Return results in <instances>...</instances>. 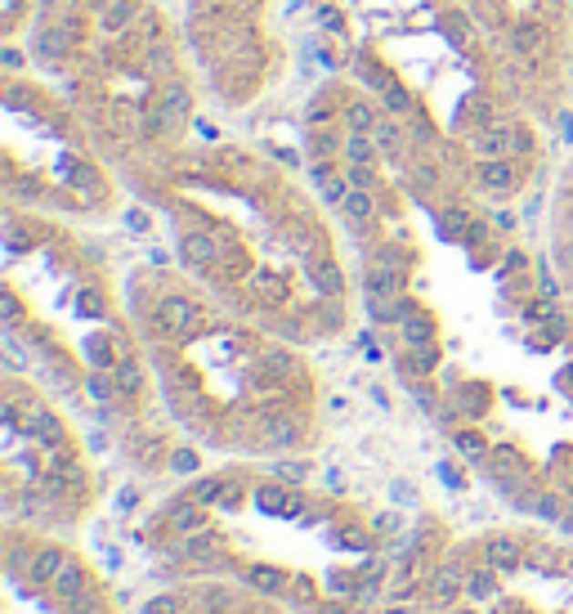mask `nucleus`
Returning a JSON list of instances; mask_svg holds the SVG:
<instances>
[{
  "instance_id": "obj_11",
  "label": "nucleus",
  "mask_w": 573,
  "mask_h": 614,
  "mask_svg": "<svg viewBox=\"0 0 573 614\" xmlns=\"http://www.w3.org/2000/svg\"><path fill=\"white\" fill-rule=\"evenodd\" d=\"M493 592H497V569H493V565L466 569V597H475V601H488Z\"/></svg>"
},
{
  "instance_id": "obj_16",
  "label": "nucleus",
  "mask_w": 573,
  "mask_h": 614,
  "mask_svg": "<svg viewBox=\"0 0 573 614\" xmlns=\"http://www.w3.org/2000/svg\"><path fill=\"white\" fill-rule=\"evenodd\" d=\"M207 610L233 614V610H238V601H233V597H229V592H220V588H210V592H207Z\"/></svg>"
},
{
  "instance_id": "obj_14",
  "label": "nucleus",
  "mask_w": 573,
  "mask_h": 614,
  "mask_svg": "<svg viewBox=\"0 0 573 614\" xmlns=\"http://www.w3.org/2000/svg\"><path fill=\"white\" fill-rule=\"evenodd\" d=\"M139 614H179V597L175 592H157L153 601H144Z\"/></svg>"
},
{
  "instance_id": "obj_4",
  "label": "nucleus",
  "mask_w": 573,
  "mask_h": 614,
  "mask_svg": "<svg viewBox=\"0 0 573 614\" xmlns=\"http://www.w3.org/2000/svg\"><path fill=\"white\" fill-rule=\"evenodd\" d=\"M425 592L439 601V606H448V601H457L462 592H466V569L457 561H444L430 569V578H425Z\"/></svg>"
},
{
  "instance_id": "obj_15",
  "label": "nucleus",
  "mask_w": 573,
  "mask_h": 614,
  "mask_svg": "<svg viewBox=\"0 0 573 614\" xmlns=\"http://www.w3.org/2000/svg\"><path fill=\"white\" fill-rule=\"evenodd\" d=\"M166 466H170V471H184V475H193V471H198V453H193V449H175V453L166 458Z\"/></svg>"
},
{
  "instance_id": "obj_7",
  "label": "nucleus",
  "mask_w": 573,
  "mask_h": 614,
  "mask_svg": "<svg viewBox=\"0 0 573 614\" xmlns=\"http://www.w3.org/2000/svg\"><path fill=\"white\" fill-rule=\"evenodd\" d=\"M242 583H247L251 592L278 597V592H287V569H278V565H247V569H242Z\"/></svg>"
},
{
  "instance_id": "obj_6",
  "label": "nucleus",
  "mask_w": 573,
  "mask_h": 614,
  "mask_svg": "<svg viewBox=\"0 0 573 614\" xmlns=\"http://www.w3.org/2000/svg\"><path fill=\"white\" fill-rule=\"evenodd\" d=\"M95 583H90V574L81 569V561H63V569L54 574V583H50V592L58 597V601H72V597H81V592H90Z\"/></svg>"
},
{
  "instance_id": "obj_20",
  "label": "nucleus",
  "mask_w": 573,
  "mask_h": 614,
  "mask_svg": "<svg viewBox=\"0 0 573 614\" xmlns=\"http://www.w3.org/2000/svg\"><path fill=\"white\" fill-rule=\"evenodd\" d=\"M104 614H107V610H104Z\"/></svg>"
},
{
  "instance_id": "obj_10",
  "label": "nucleus",
  "mask_w": 573,
  "mask_h": 614,
  "mask_svg": "<svg viewBox=\"0 0 573 614\" xmlns=\"http://www.w3.org/2000/svg\"><path fill=\"white\" fill-rule=\"evenodd\" d=\"M112 377H117V390H121V400H135L139 390H144V363L135 355H126L117 368H112Z\"/></svg>"
},
{
  "instance_id": "obj_1",
  "label": "nucleus",
  "mask_w": 573,
  "mask_h": 614,
  "mask_svg": "<svg viewBox=\"0 0 573 614\" xmlns=\"http://www.w3.org/2000/svg\"><path fill=\"white\" fill-rule=\"evenodd\" d=\"M23 32V27H18ZM179 32L157 0H32L27 54L63 86L95 149L144 171L179 153L198 86Z\"/></svg>"
},
{
  "instance_id": "obj_18",
  "label": "nucleus",
  "mask_w": 573,
  "mask_h": 614,
  "mask_svg": "<svg viewBox=\"0 0 573 614\" xmlns=\"http://www.w3.org/2000/svg\"><path fill=\"white\" fill-rule=\"evenodd\" d=\"M318 614H345V606H336V601H327V606H318Z\"/></svg>"
},
{
  "instance_id": "obj_3",
  "label": "nucleus",
  "mask_w": 573,
  "mask_h": 614,
  "mask_svg": "<svg viewBox=\"0 0 573 614\" xmlns=\"http://www.w3.org/2000/svg\"><path fill=\"white\" fill-rule=\"evenodd\" d=\"M148 318L157 323V332H166L170 341H189L202 328V306L193 297H184V292H161L148 306Z\"/></svg>"
},
{
  "instance_id": "obj_5",
  "label": "nucleus",
  "mask_w": 573,
  "mask_h": 614,
  "mask_svg": "<svg viewBox=\"0 0 573 614\" xmlns=\"http://www.w3.org/2000/svg\"><path fill=\"white\" fill-rule=\"evenodd\" d=\"M484 565H493L497 574H516L524 565V552L516 538H506V534H493V538H484Z\"/></svg>"
},
{
  "instance_id": "obj_8",
  "label": "nucleus",
  "mask_w": 573,
  "mask_h": 614,
  "mask_svg": "<svg viewBox=\"0 0 573 614\" xmlns=\"http://www.w3.org/2000/svg\"><path fill=\"white\" fill-rule=\"evenodd\" d=\"M399 341H404V346H435V318L417 306L399 323Z\"/></svg>"
},
{
  "instance_id": "obj_9",
  "label": "nucleus",
  "mask_w": 573,
  "mask_h": 614,
  "mask_svg": "<svg viewBox=\"0 0 573 614\" xmlns=\"http://www.w3.org/2000/svg\"><path fill=\"white\" fill-rule=\"evenodd\" d=\"M63 561H67L63 547H36L32 561H27V578H32V583H54V574L63 569Z\"/></svg>"
},
{
  "instance_id": "obj_13",
  "label": "nucleus",
  "mask_w": 573,
  "mask_h": 614,
  "mask_svg": "<svg viewBox=\"0 0 573 614\" xmlns=\"http://www.w3.org/2000/svg\"><path fill=\"white\" fill-rule=\"evenodd\" d=\"M457 449H462V458H470V462H484V458H488V444H484L475 431H462V435H457Z\"/></svg>"
},
{
  "instance_id": "obj_19",
  "label": "nucleus",
  "mask_w": 573,
  "mask_h": 614,
  "mask_svg": "<svg viewBox=\"0 0 573 614\" xmlns=\"http://www.w3.org/2000/svg\"><path fill=\"white\" fill-rule=\"evenodd\" d=\"M385 614H408V610H385Z\"/></svg>"
},
{
  "instance_id": "obj_2",
  "label": "nucleus",
  "mask_w": 573,
  "mask_h": 614,
  "mask_svg": "<svg viewBox=\"0 0 573 614\" xmlns=\"http://www.w3.org/2000/svg\"><path fill=\"white\" fill-rule=\"evenodd\" d=\"M493 46L516 99L556 121L573 99V0H457Z\"/></svg>"
},
{
  "instance_id": "obj_12",
  "label": "nucleus",
  "mask_w": 573,
  "mask_h": 614,
  "mask_svg": "<svg viewBox=\"0 0 573 614\" xmlns=\"http://www.w3.org/2000/svg\"><path fill=\"white\" fill-rule=\"evenodd\" d=\"M63 610L67 614H104L107 601L99 588H90V592H81V597H72V601H63Z\"/></svg>"
},
{
  "instance_id": "obj_17",
  "label": "nucleus",
  "mask_w": 573,
  "mask_h": 614,
  "mask_svg": "<svg viewBox=\"0 0 573 614\" xmlns=\"http://www.w3.org/2000/svg\"><path fill=\"white\" fill-rule=\"evenodd\" d=\"M372 529H376V534H399V529H404V520H399V515H376V520H372Z\"/></svg>"
}]
</instances>
